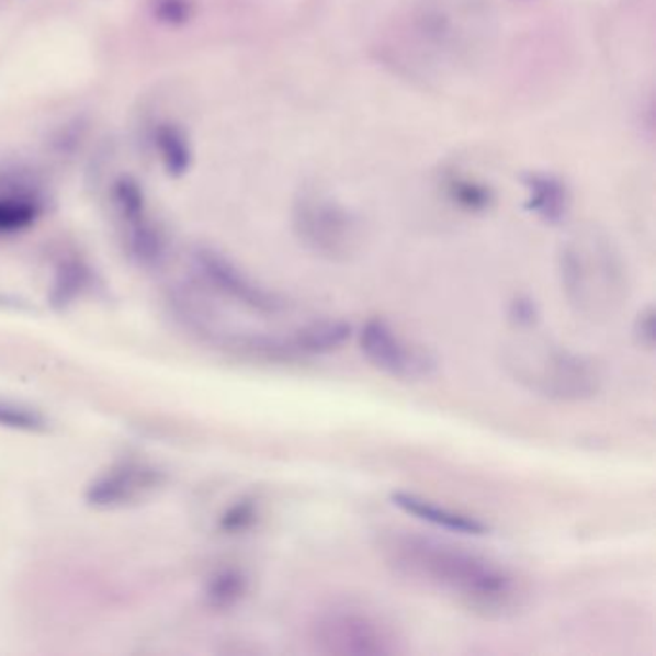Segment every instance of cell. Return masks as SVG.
Masks as SVG:
<instances>
[{
	"mask_svg": "<svg viewBox=\"0 0 656 656\" xmlns=\"http://www.w3.org/2000/svg\"><path fill=\"white\" fill-rule=\"evenodd\" d=\"M395 570L484 612H505L518 595L516 579L499 564L445 541L423 535H395L385 545Z\"/></svg>",
	"mask_w": 656,
	"mask_h": 656,
	"instance_id": "6da1fadb",
	"label": "cell"
},
{
	"mask_svg": "<svg viewBox=\"0 0 656 656\" xmlns=\"http://www.w3.org/2000/svg\"><path fill=\"white\" fill-rule=\"evenodd\" d=\"M561 283L568 303L589 320L610 318L627 297L624 262L601 234H578L558 258Z\"/></svg>",
	"mask_w": 656,
	"mask_h": 656,
	"instance_id": "7a4b0ae2",
	"label": "cell"
},
{
	"mask_svg": "<svg viewBox=\"0 0 656 656\" xmlns=\"http://www.w3.org/2000/svg\"><path fill=\"white\" fill-rule=\"evenodd\" d=\"M505 362L516 382L547 399H591L601 387V375L591 360L547 341L510 344Z\"/></svg>",
	"mask_w": 656,
	"mask_h": 656,
	"instance_id": "3957f363",
	"label": "cell"
},
{
	"mask_svg": "<svg viewBox=\"0 0 656 656\" xmlns=\"http://www.w3.org/2000/svg\"><path fill=\"white\" fill-rule=\"evenodd\" d=\"M295 234L306 249L328 260H349L359 250L362 229L349 208L320 191H305L293 212Z\"/></svg>",
	"mask_w": 656,
	"mask_h": 656,
	"instance_id": "277c9868",
	"label": "cell"
},
{
	"mask_svg": "<svg viewBox=\"0 0 656 656\" xmlns=\"http://www.w3.org/2000/svg\"><path fill=\"white\" fill-rule=\"evenodd\" d=\"M313 645L324 655L375 656L395 653V637L377 618L357 610H331L313 624Z\"/></svg>",
	"mask_w": 656,
	"mask_h": 656,
	"instance_id": "5b68a950",
	"label": "cell"
},
{
	"mask_svg": "<svg viewBox=\"0 0 656 656\" xmlns=\"http://www.w3.org/2000/svg\"><path fill=\"white\" fill-rule=\"evenodd\" d=\"M195 268L204 285L229 305L239 306L262 318H275L290 310L285 298L252 282L249 275L216 250H196Z\"/></svg>",
	"mask_w": 656,
	"mask_h": 656,
	"instance_id": "8992f818",
	"label": "cell"
},
{
	"mask_svg": "<svg viewBox=\"0 0 656 656\" xmlns=\"http://www.w3.org/2000/svg\"><path fill=\"white\" fill-rule=\"evenodd\" d=\"M360 351L372 366L403 382H420L430 377L438 360L423 347L400 337L383 318H372L360 329Z\"/></svg>",
	"mask_w": 656,
	"mask_h": 656,
	"instance_id": "52a82bcc",
	"label": "cell"
},
{
	"mask_svg": "<svg viewBox=\"0 0 656 656\" xmlns=\"http://www.w3.org/2000/svg\"><path fill=\"white\" fill-rule=\"evenodd\" d=\"M112 201L129 255L143 267L158 264L165 258V235L150 216L142 185L134 178H120L112 185Z\"/></svg>",
	"mask_w": 656,
	"mask_h": 656,
	"instance_id": "ba28073f",
	"label": "cell"
},
{
	"mask_svg": "<svg viewBox=\"0 0 656 656\" xmlns=\"http://www.w3.org/2000/svg\"><path fill=\"white\" fill-rule=\"evenodd\" d=\"M165 472L145 461H122L102 470L87 485L86 500L97 510H116L150 497L165 484Z\"/></svg>",
	"mask_w": 656,
	"mask_h": 656,
	"instance_id": "9c48e42d",
	"label": "cell"
},
{
	"mask_svg": "<svg viewBox=\"0 0 656 656\" xmlns=\"http://www.w3.org/2000/svg\"><path fill=\"white\" fill-rule=\"evenodd\" d=\"M391 500L395 507L400 508L403 512L415 516L422 522L431 523L436 528L446 530V532L461 533V535H485L489 533V525L477 520L474 516L454 512L445 507H439L431 500L422 499L412 493H393Z\"/></svg>",
	"mask_w": 656,
	"mask_h": 656,
	"instance_id": "30bf717a",
	"label": "cell"
},
{
	"mask_svg": "<svg viewBox=\"0 0 656 656\" xmlns=\"http://www.w3.org/2000/svg\"><path fill=\"white\" fill-rule=\"evenodd\" d=\"M528 191L525 208L545 224H561L570 206V195L563 181L551 173H528L523 178Z\"/></svg>",
	"mask_w": 656,
	"mask_h": 656,
	"instance_id": "8fae6325",
	"label": "cell"
},
{
	"mask_svg": "<svg viewBox=\"0 0 656 656\" xmlns=\"http://www.w3.org/2000/svg\"><path fill=\"white\" fill-rule=\"evenodd\" d=\"M43 199L27 185H9L0 191V235H14L37 224Z\"/></svg>",
	"mask_w": 656,
	"mask_h": 656,
	"instance_id": "7c38bea8",
	"label": "cell"
},
{
	"mask_svg": "<svg viewBox=\"0 0 656 656\" xmlns=\"http://www.w3.org/2000/svg\"><path fill=\"white\" fill-rule=\"evenodd\" d=\"M351 333V326L343 320H310L297 326L295 343L301 359L305 360L341 349Z\"/></svg>",
	"mask_w": 656,
	"mask_h": 656,
	"instance_id": "4fadbf2b",
	"label": "cell"
},
{
	"mask_svg": "<svg viewBox=\"0 0 656 656\" xmlns=\"http://www.w3.org/2000/svg\"><path fill=\"white\" fill-rule=\"evenodd\" d=\"M155 145L158 155L165 165L166 172L170 176H183L191 168L193 152L189 145L188 135L183 129L173 124H160L155 134Z\"/></svg>",
	"mask_w": 656,
	"mask_h": 656,
	"instance_id": "5bb4252c",
	"label": "cell"
},
{
	"mask_svg": "<svg viewBox=\"0 0 656 656\" xmlns=\"http://www.w3.org/2000/svg\"><path fill=\"white\" fill-rule=\"evenodd\" d=\"M47 416L39 408L14 399H0V428L22 433H45L48 431Z\"/></svg>",
	"mask_w": 656,
	"mask_h": 656,
	"instance_id": "9a60e30c",
	"label": "cell"
},
{
	"mask_svg": "<svg viewBox=\"0 0 656 656\" xmlns=\"http://www.w3.org/2000/svg\"><path fill=\"white\" fill-rule=\"evenodd\" d=\"M445 191L449 199L456 206H461L462 211L484 212L493 203L491 189L485 188L484 183H477L468 176H446Z\"/></svg>",
	"mask_w": 656,
	"mask_h": 656,
	"instance_id": "2e32d148",
	"label": "cell"
},
{
	"mask_svg": "<svg viewBox=\"0 0 656 656\" xmlns=\"http://www.w3.org/2000/svg\"><path fill=\"white\" fill-rule=\"evenodd\" d=\"M247 591V579L241 572L222 570L211 579L206 589V599L214 609H231L241 601Z\"/></svg>",
	"mask_w": 656,
	"mask_h": 656,
	"instance_id": "e0dca14e",
	"label": "cell"
},
{
	"mask_svg": "<svg viewBox=\"0 0 656 656\" xmlns=\"http://www.w3.org/2000/svg\"><path fill=\"white\" fill-rule=\"evenodd\" d=\"M87 285H89V272L78 262H70L63 267V270L56 275L53 293H50V303L56 308H66L76 298L81 297Z\"/></svg>",
	"mask_w": 656,
	"mask_h": 656,
	"instance_id": "ac0fdd59",
	"label": "cell"
},
{
	"mask_svg": "<svg viewBox=\"0 0 656 656\" xmlns=\"http://www.w3.org/2000/svg\"><path fill=\"white\" fill-rule=\"evenodd\" d=\"M257 502L250 499L241 500L224 514L222 528L229 533L245 532L252 523L257 522Z\"/></svg>",
	"mask_w": 656,
	"mask_h": 656,
	"instance_id": "d6986e66",
	"label": "cell"
},
{
	"mask_svg": "<svg viewBox=\"0 0 656 656\" xmlns=\"http://www.w3.org/2000/svg\"><path fill=\"white\" fill-rule=\"evenodd\" d=\"M508 314H510V320L514 321L518 328L528 329L533 328V324L538 321L540 310H538V305H535V301H532V298L516 297L510 303Z\"/></svg>",
	"mask_w": 656,
	"mask_h": 656,
	"instance_id": "ffe728a7",
	"label": "cell"
},
{
	"mask_svg": "<svg viewBox=\"0 0 656 656\" xmlns=\"http://www.w3.org/2000/svg\"><path fill=\"white\" fill-rule=\"evenodd\" d=\"M633 333L643 349L653 351V347H655V308L653 306L641 310L637 320L633 324Z\"/></svg>",
	"mask_w": 656,
	"mask_h": 656,
	"instance_id": "44dd1931",
	"label": "cell"
},
{
	"mask_svg": "<svg viewBox=\"0 0 656 656\" xmlns=\"http://www.w3.org/2000/svg\"><path fill=\"white\" fill-rule=\"evenodd\" d=\"M158 14L168 20L170 24L185 22L189 16L188 0H162L158 4Z\"/></svg>",
	"mask_w": 656,
	"mask_h": 656,
	"instance_id": "7402d4cb",
	"label": "cell"
}]
</instances>
